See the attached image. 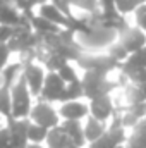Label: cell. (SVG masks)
Here are the masks:
<instances>
[{
	"instance_id": "ac0fdd59",
	"label": "cell",
	"mask_w": 146,
	"mask_h": 148,
	"mask_svg": "<svg viewBox=\"0 0 146 148\" xmlns=\"http://www.w3.org/2000/svg\"><path fill=\"white\" fill-rule=\"evenodd\" d=\"M84 97V88H83V83H81V77L76 79L72 83H69L62 93V98H60V103L64 102H72V100H81Z\"/></svg>"
},
{
	"instance_id": "e0dca14e",
	"label": "cell",
	"mask_w": 146,
	"mask_h": 148,
	"mask_svg": "<svg viewBox=\"0 0 146 148\" xmlns=\"http://www.w3.org/2000/svg\"><path fill=\"white\" fill-rule=\"evenodd\" d=\"M120 67H122V74L131 81V84H136V86L146 84V69H143V67H131L127 64H120Z\"/></svg>"
},
{
	"instance_id": "277c9868",
	"label": "cell",
	"mask_w": 146,
	"mask_h": 148,
	"mask_svg": "<svg viewBox=\"0 0 146 148\" xmlns=\"http://www.w3.org/2000/svg\"><path fill=\"white\" fill-rule=\"evenodd\" d=\"M29 121L46 127V129H53V127L60 126V122H62V119L59 115V109H55L53 103H48L43 100L35 102L31 114H29Z\"/></svg>"
},
{
	"instance_id": "6da1fadb",
	"label": "cell",
	"mask_w": 146,
	"mask_h": 148,
	"mask_svg": "<svg viewBox=\"0 0 146 148\" xmlns=\"http://www.w3.org/2000/svg\"><path fill=\"white\" fill-rule=\"evenodd\" d=\"M33 93L28 88L24 77L21 76L14 86L10 88V100H12V117L10 119H29L31 109L35 105Z\"/></svg>"
},
{
	"instance_id": "2e32d148",
	"label": "cell",
	"mask_w": 146,
	"mask_h": 148,
	"mask_svg": "<svg viewBox=\"0 0 146 148\" xmlns=\"http://www.w3.org/2000/svg\"><path fill=\"white\" fill-rule=\"evenodd\" d=\"M23 76V62H14V64H7L3 67V71L0 73V84L5 88H12L14 83Z\"/></svg>"
},
{
	"instance_id": "4fadbf2b",
	"label": "cell",
	"mask_w": 146,
	"mask_h": 148,
	"mask_svg": "<svg viewBox=\"0 0 146 148\" xmlns=\"http://www.w3.org/2000/svg\"><path fill=\"white\" fill-rule=\"evenodd\" d=\"M60 127L65 131V134L72 140V143H76L79 148H86V138H84V126L81 121H62Z\"/></svg>"
},
{
	"instance_id": "5b68a950",
	"label": "cell",
	"mask_w": 146,
	"mask_h": 148,
	"mask_svg": "<svg viewBox=\"0 0 146 148\" xmlns=\"http://www.w3.org/2000/svg\"><path fill=\"white\" fill-rule=\"evenodd\" d=\"M65 86H67V83L59 76V73L48 71L38 100H43V102H48V103H60V98H62V93H64Z\"/></svg>"
},
{
	"instance_id": "7c38bea8",
	"label": "cell",
	"mask_w": 146,
	"mask_h": 148,
	"mask_svg": "<svg viewBox=\"0 0 146 148\" xmlns=\"http://www.w3.org/2000/svg\"><path fill=\"white\" fill-rule=\"evenodd\" d=\"M83 126H84V138H86V143L91 145L95 141H98L108 129V124L95 119V117H88L86 121H83Z\"/></svg>"
},
{
	"instance_id": "9a60e30c",
	"label": "cell",
	"mask_w": 146,
	"mask_h": 148,
	"mask_svg": "<svg viewBox=\"0 0 146 148\" xmlns=\"http://www.w3.org/2000/svg\"><path fill=\"white\" fill-rule=\"evenodd\" d=\"M26 17L29 19V24H31L33 31L38 33V35H41V36L43 35H55V33L62 31V28H59L57 24H53L48 19L41 17L40 14H31V16H26Z\"/></svg>"
},
{
	"instance_id": "ba28073f",
	"label": "cell",
	"mask_w": 146,
	"mask_h": 148,
	"mask_svg": "<svg viewBox=\"0 0 146 148\" xmlns=\"http://www.w3.org/2000/svg\"><path fill=\"white\" fill-rule=\"evenodd\" d=\"M89 115L105 122V124H110V121L117 115V107H115L113 97L105 95V97H98V98L89 100Z\"/></svg>"
},
{
	"instance_id": "f1b7e54d",
	"label": "cell",
	"mask_w": 146,
	"mask_h": 148,
	"mask_svg": "<svg viewBox=\"0 0 146 148\" xmlns=\"http://www.w3.org/2000/svg\"><path fill=\"white\" fill-rule=\"evenodd\" d=\"M10 147V131L7 127V124L0 129V148Z\"/></svg>"
},
{
	"instance_id": "5bb4252c",
	"label": "cell",
	"mask_w": 146,
	"mask_h": 148,
	"mask_svg": "<svg viewBox=\"0 0 146 148\" xmlns=\"http://www.w3.org/2000/svg\"><path fill=\"white\" fill-rule=\"evenodd\" d=\"M45 147L46 148H79L76 143H72V140L65 134V131L60 126H57V127L48 131V138H46Z\"/></svg>"
},
{
	"instance_id": "603a6c76",
	"label": "cell",
	"mask_w": 146,
	"mask_h": 148,
	"mask_svg": "<svg viewBox=\"0 0 146 148\" xmlns=\"http://www.w3.org/2000/svg\"><path fill=\"white\" fill-rule=\"evenodd\" d=\"M146 3V0H115V9L119 14H129L132 10H136L139 5Z\"/></svg>"
},
{
	"instance_id": "cb8c5ba5",
	"label": "cell",
	"mask_w": 146,
	"mask_h": 148,
	"mask_svg": "<svg viewBox=\"0 0 146 148\" xmlns=\"http://www.w3.org/2000/svg\"><path fill=\"white\" fill-rule=\"evenodd\" d=\"M67 2H69L71 7H77L79 10H84L88 14L98 12L96 9H98V3H100V0H67Z\"/></svg>"
},
{
	"instance_id": "4dcf8cb0",
	"label": "cell",
	"mask_w": 146,
	"mask_h": 148,
	"mask_svg": "<svg viewBox=\"0 0 146 148\" xmlns=\"http://www.w3.org/2000/svg\"><path fill=\"white\" fill-rule=\"evenodd\" d=\"M28 148H46V147H45V145H38V143H29Z\"/></svg>"
},
{
	"instance_id": "d6986e66",
	"label": "cell",
	"mask_w": 146,
	"mask_h": 148,
	"mask_svg": "<svg viewBox=\"0 0 146 148\" xmlns=\"http://www.w3.org/2000/svg\"><path fill=\"white\" fill-rule=\"evenodd\" d=\"M48 131L46 127L40 126V124H35L31 122L29 127H28V140L29 143H38V145H45L46 143V138H48Z\"/></svg>"
},
{
	"instance_id": "52a82bcc",
	"label": "cell",
	"mask_w": 146,
	"mask_h": 148,
	"mask_svg": "<svg viewBox=\"0 0 146 148\" xmlns=\"http://www.w3.org/2000/svg\"><path fill=\"white\" fill-rule=\"evenodd\" d=\"M23 77H24L28 88L31 90L33 97L40 98V93L43 90L45 77H46V73L43 71V67L36 60H24L23 62Z\"/></svg>"
},
{
	"instance_id": "83f0119b",
	"label": "cell",
	"mask_w": 146,
	"mask_h": 148,
	"mask_svg": "<svg viewBox=\"0 0 146 148\" xmlns=\"http://www.w3.org/2000/svg\"><path fill=\"white\" fill-rule=\"evenodd\" d=\"M12 35H14V26L0 24V43H9Z\"/></svg>"
},
{
	"instance_id": "30bf717a",
	"label": "cell",
	"mask_w": 146,
	"mask_h": 148,
	"mask_svg": "<svg viewBox=\"0 0 146 148\" xmlns=\"http://www.w3.org/2000/svg\"><path fill=\"white\" fill-rule=\"evenodd\" d=\"M41 17H45V19H48L50 23H53V24H57L59 28H62V29H69L71 28V23H72V17H69L67 14H64L57 5H53L52 2H46V3H41L40 7H38V12Z\"/></svg>"
},
{
	"instance_id": "e575fe53",
	"label": "cell",
	"mask_w": 146,
	"mask_h": 148,
	"mask_svg": "<svg viewBox=\"0 0 146 148\" xmlns=\"http://www.w3.org/2000/svg\"><path fill=\"white\" fill-rule=\"evenodd\" d=\"M3 126H5V124H3ZM3 126H0V129H2V127H3Z\"/></svg>"
},
{
	"instance_id": "836d02e7",
	"label": "cell",
	"mask_w": 146,
	"mask_h": 148,
	"mask_svg": "<svg viewBox=\"0 0 146 148\" xmlns=\"http://www.w3.org/2000/svg\"><path fill=\"white\" fill-rule=\"evenodd\" d=\"M126 148H131V147H129V145H126Z\"/></svg>"
},
{
	"instance_id": "d4e9b609",
	"label": "cell",
	"mask_w": 146,
	"mask_h": 148,
	"mask_svg": "<svg viewBox=\"0 0 146 148\" xmlns=\"http://www.w3.org/2000/svg\"><path fill=\"white\" fill-rule=\"evenodd\" d=\"M124 64H127V66H131V67H143V69H146V47L139 48V50L134 52V53H131L129 59H127Z\"/></svg>"
},
{
	"instance_id": "d590c367",
	"label": "cell",
	"mask_w": 146,
	"mask_h": 148,
	"mask_svg": "<svg viewBox=\"0 0 146 148\" xmlns=\"http://www.w3.org/2000/svg\"><path fill=\"white\" fill-rule=\"evenodd\" d=\"M7 148H12V147H7Z\"/></svg>"
},
{
	"instance_id": "8992f818",
	"label": "cell",
	"mask_w": 146,
	"mask_h": 148,
	"mask_svg": "<svg viewBox=\"0 0 146 148\" xmlns=\"http://www.w3.org/2000/svg\"><path fill=\"white\" fill-rule=\"evenodd\" d=\"M77 64L84 69V71H93V73H98L102 76H108L110 71H113L119 64L107 55H98V53H88V55H81V59L77 60Z\"/></svg>"
},
{
	"instance_id": "7402d4cb",
	"label": "cell",
	"mask_w": 146,
	"mask_h": 148,
	"mask_svg": "<svg viewBox=\"0 0 146 148\" xmlns=\"http://www.w3.org/2000/svg\"><path fill=\"white\" fill-rule=\"evenodd\" d=\"M10 3L24 16L35 14V9L40 7V0H10Z\"/></svg>"
},
{
	"instance_id": "d6a6232c",
	"label": "cell",
	"mask_w": 146,
	"mask_h": 148,
	"mask_svg": "<svg viewBox=\"0 0 146 148\" xmlns=\"http://www.w3.org/2000/svg\"><path fill=\"white\" fill-rule=\"evenodd\" d=\"M46 2H52V0H40V5L41 3H46Z\"/></svg>"
},
{
	"instance_id": "44dd1931",
	"label": "cell",
	"mask_w": 146,
	"mask_h": 148,
	"mask_svg": "<svg viewBox=\"0 0 146 148\" xmlns=\"http://www.w3.org/2000/svg\"><path fill=\"white\" fill-rule=\"evenodd\" d=\"M108 55L115 60V62H117V64H119V66H120V64H124V62L129 59V55H131V53L126 50V47H124L120 41H117V43H113V45L110 47Z\"/></svg>"
},
{
	"instance_id": "4316f807",
	"label": "cell",
	"mask_w": 146,
	"mask_h": 148,
	"mask_svg": "<svg viewBox=\"0 0 146 148\" xmlns=\"http://www.w3.org/2000/svg\"><path fill=\"white\" fill-rule=\"evenodd\" d=\"M134 19H136V24L139 29H143L146 33V3L139 5L136 10H134Z\"/></svg>"
},
{
	"instance_id": "ffe728a7",
	"label": "cell",
	"mask_w": 146,
	"mask_h": 148,
	"mask_svg": "<svg viewBox=\"0 0 146 148\" xmlns=\"http://www.w3.org/2000/svg\"><path fill=\"white\" fill-rule=\"evenodd\" d=\"M0 115L9 121L12 117V100H10V90L0 84Z\"/></svg>"
},
{
	"instance_id": "7a4b0ae2",
	"label": "cell",
	"mask_w": 146,
	"mask_h": 148,
	"mask_svg": "<svg viewBox=\"0 0 146 148\" xmlns=\"http://www.w3.org/2000/svg\"><path fill=\"white\" fill-rule=\"evenodd\" d=\"M83 88H84V97L88 100L98 98V97H105V95H112V91L115 90V83L108 81L107 76H102L93 71H86L84 76L81 77Z\"/></svg>"
},
{
	"instance_id": "9c48e42d",
	"label": "cell",
	"mask_w": 146,
	"mask_h": 148,
	"mask_svg": "<svg viewBox=\"0 0 146 148\" xmlns=\"http://www.w3.org/2000/svg\"><path fill=\"white\" fill-rule=\"evenodd\" d=\"M59 115L62 121H86L89 117V102L83 100H72V102H64L59 103Z\"/></svg>"
},
{
	"instance_id": "8fae6325",
	"label": "cell",
	"mask_w": 146,
	"mask_h": 148,
	"mask_svg": "<svg viewBox=\"0 0 146 148\" xmlns=\"http://www.w3.org/2000/svg\"><path fill=\"white\" fill-rule=\"evenodd\" d=\"M119 38H120L119 41L126 47V50L129 53H134L139 48L146 47V33L143 29H139L138 26L136 28H127L124 33L119 35Z\"/></svg>"
},
{
	"instance_id": "8d00e7d4",
	"label": "cell",
	"mask_w": 146,
	"mask_h": 148,
	"mask_svg": "<svg viewBox=\"0 0 146 148\" xmlns=\"http://www.w3.org/2000/svg\"><path fill=\"white\" fill-rule=\"evenodd\" d=\"M86 148H88V147H86Z\"/></svg>"
},
{
	"instance_id": "484cf974",
	"label": "cell",
	"mask_w": 146,
	"mask_h": 148,
	"mask_svg": "<svg viewBox=\"0 0 146 148\" xmlns=\"http://www.w3.org/2000/svg\"><path fill=\"white\" fill-rule=\"evenodd\" d=\"M57 73H59V76H60L67 84H69V83H72V81H76V79H79V77H77V73H76V69L71 66V62H65V64H64Z\"/></svg>"
},
{
	"instance_id": "1f68e13d",
	"label": "cell",
	"mask_w": 146,
	"mask_h": 148,
	"mask_svg": "<svg viewBox=\"0 0 146 148\" xmlns=\"http://www.w3.org/2000/svg\"><path fill=\"white\" fill-rule=\"evenodd\" d=\"M5 122H7V121H5V117H2V115H0V126H3Z\"/></svg>"
},
{
	"instance_id": "f546056e",
	"label": "cell",
	"mask_w": 146,
	"mask_h": 148,
	"mask_svg": "<svg viewBox=\"0 0 146 148\" xmlns=\"http://www.w3.org/2000/svg\"><path fill=\"white\" fill-rule=\"evenodd\" d=\"M100 5H102V10L103 12H115V0H100Z\"/></svg>"
},
{
	"instance_id": "3957f363",
	"label": "cell",
	"mask_w": 146,
	"mask_h": 148,
	"mask_svg": "<svg viewBox=\"0 0 146 148\" xmlns=\"http://www.w3.org/2000/svg\"><path fill=\"white\" fill-rule=\"evenodd\" d=\"M79 38V45L81 47H86V48H105V47H112L115 38L119 36L117 31L108 29V28H103V26H93L89 33L86 35H76Z\"/></svg>"
}]
</instances>
